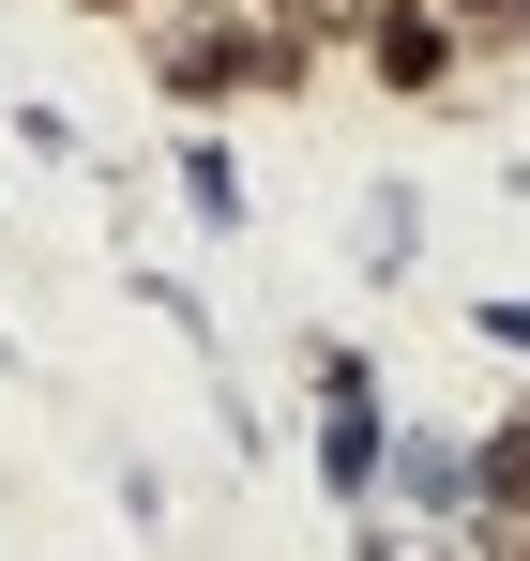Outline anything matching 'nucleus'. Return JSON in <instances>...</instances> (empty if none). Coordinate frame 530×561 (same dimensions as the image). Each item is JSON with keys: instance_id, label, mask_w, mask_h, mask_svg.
I'll use <instances>...</instances> for the list:
<instances>
[{"instance_id": "obj_1", "label": "nucleus", "mask_w": 530, "mask_h": 561, "mask_svg": "<svg viewBox=\"0 0 530 561\" xmlns=\"http://www.w3.org/2000/svg\"><path fill=\"white\" fill-rule=\"evenodd\" d=\"M152 31V77H168V106H243V92H303V31H273L258 0H152L137 15Z\"/></svg>"}, {"instance_id": "obj_2", "label": "nucleus", "mask_w": 530, "mask_h": 561, "mask_svg": "<svg viewBox=\"0 0 530 561\" xmlns=\"http://www.w3.org/2000/svg\"><path fill=\"white\" fill-rule=\"evenodd\" d=\"M349 46H364V77H379V92H410V106H440L454 77H470V61H454V15H440V0H379Z\"/></svg>"}, {"instance_id": "obj_3", "label": "nucleus", "mask_w": 530, "mask_h": 561, "mask_svg": "<svg viewBox=\"0 0 530 561\" xmlns=\"http://www.w3.org/2000/svg\"><path fill=\"white\" fill-rule=\"evenodd\" d=\"M470 561H530V485H485V516H470Z\"/></svg>"}, {"instance_id": "obj_4", "label": "nucleus", "mask_w": 530, "mask_h": 561, "mask_svg": "<svg viewBox=\"0 0 530 561\" xmlns=\"http://www.w3.org/2000/svg\"><path fill=\"white\" fill-rule=\"evenodd\" d=\"M273 31H303V46H334V31H364V15H379V0H258Z\"/></svg>"}, {"instance_id": "obj_5", "label": "nucleus", "mask_w": 530, "mask_h": 561, "mask_svg": "<svg viewBox=\"0 0 530 561\" xmlns=\"http://www.w3.org/2000/svg\"><path fill=\"white\" fill-rule=\"evenodd\" d=\"M485 485H530V425H500V440H485Z\"/></svg>"}, {"instance_id": "obj_6", "label": "nucleus", "mask_w": 530, "mask_h": 561, "mask_svg": "<svg viewBox=\"0 0 530 561\" xmlns=\"http://www.w3.org/2000/svg\"><path fill=\"white\" fill-rule=\"evenodd\" d=\"M77 15H152V0H77Z\"/></svg>"}]
</instances>
